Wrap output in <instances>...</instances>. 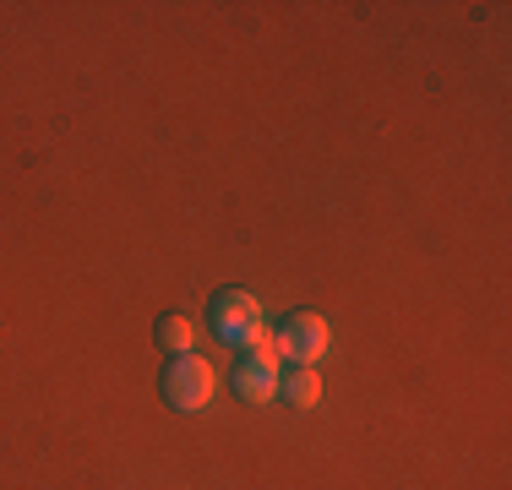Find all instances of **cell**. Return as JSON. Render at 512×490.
Segmentation results:
<instances>
[{
	"instance_id": "cell-3",
	"label": "cell",
	"mask_w": 512,
	"mask_h": 490,
	"mask_svg": "<svg viewBox=\"0 0 512 490\" xmlns=\"http://www.w3.org/2000/svg\"><path fill=\"white\" fill-rule=\"evenodd\" d=\"M273 343H278L284 360L311 365V360H322V354H327V322H322V316H311V311H300V316H289L284 333H278Z\"/></svg>"
},
{
	"instance_id": "cell-1",
	"label": "cell",
	"mask_w": 512,
	"mask_h": 490,
	"mask_svg": "<svg viewBox=\"0 0 512 490\" xmlns=\"http://www.w3.org/2000/svg\"><path fill=\"white\" fill-rule=\"evenodd\" d=\"M213 327H218V338L224 343H235V349H246V354H267L273 349V333L262 327V305L251 300L246 289H224L213 300Z\"/></svg>"
},
{
	"instance_id": "cell-6",
	"label": "cell",
	"mask_w": 512,
	"mask_h": 490,
	"mask_svg": "<svg viewBox=\"0 0 512 490\" xmlns=\"http://www.w3.org/2000/svg\"><path fill=\"white\" fill-rule=\"evenodd\" d=\"M158 343H164L169 354H191V322L186 316H164V322H158Z\"/></svg>"
},
{
	"instance_id": "cell-5",
	"label": "cell",
	"mask_w": 512,
	"mask_h": 490,
	"mask_svg": "<svg viewBox=\"0 0 512 490\" xmlns=\"http://www.w3.org/2000/svg\"><path fill=\"white\" fill-rule=\"evenodd\" d=\"M278 387L289 392V403H295V409H316V403H322V382H316L311 365H295V371H289Z\"/></svg>"
},
{
	"instance_id": "cell-2",
	"label": "cell",
	"mask_w": 512,
	"mask_h": 490,
	"mask_svg": "<svg viewBox=\"0 0 512 490\" xmlns=\"http://www.w3.org/2000/svg\"><path fill=\"white\" fill-rule=\"evenodd\" d=\"M164 398L175 403V409L197 414L207 398H213V365L202 360V354H175L164 371Z\"/></svg>"
},
{
	"instance_id": "cell-4",
	"label": "cell",
	"mask_w": 512,
	"mask_h": 490,
	"mask_svg": "<svg viewBox=\"0 0 512 490\" xmlns=\"http://www.w3.org/2000/svg\"><path fill=\"white\" fill-rule=\"evenodd\" d=\"M278 382H284V376H278L273 354H246V360L235 365V392L246 403H267L278 392Z\"/></svg>"
}]
</instances>
